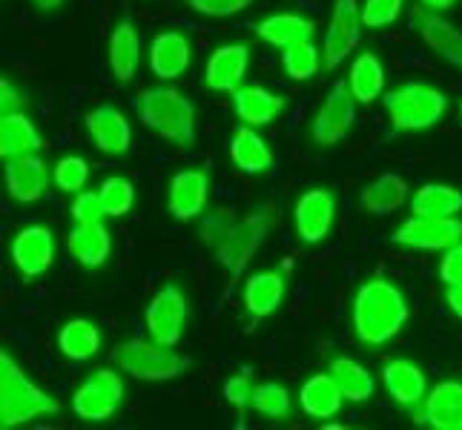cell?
<instances>
[{
	"label": "cell",
	"mask_w": 462,
	"mask_h": 430,
	"mask_svg": "<svg viewBox=\"0 0 462 430\" xmlns=\"http://www.w3.org/2000/svg\"><path fill=\"white\" fill-rule=\"evenodd\" d=\"M408 316L405 293L388 279H368L354 296V333L365 347H382L396 339Z\"/></svg>",
	"instance_id": "6da1fadb"
},
{
	"label": "cell",
	"mask_w": 462,
	"mask_h": 430,
	"mask_svg": "<svg viewBox=\"0 0 462 430\" xmlns=\"http://www.w3.org/2000/svg\"><path fill=\"white\" fill-rule=\"evenodd\" d=\"M60 413V402L35 385L12 353H0V427L12 430Z\"/></svg>",
	"instance_id": "7a4b0ae2"
},
{
	"label": "cell",
	"mask_w": 462,
	"mask_h": 430,
	"mask_svg": "<svg viewBox=\"0 0 462 430\" xmlns=\"http://www.w3.org/2000/svg\"><path fill=\"white\" fill-rule=\"evenodd\" d=\"M135 113L141 124L162 135L170 143H187L196 141V106L181 89L175 87H152L135 95Z\"/></svg>",
	"instance_id": "3957f363"
},
{
	"label": "cell",
	"mask_w": 462,
	"mask_h": 430,
	"mask_svg": "<svg viewBox=\"0 0 462 430\" xmlns=\"http://www.w3.org/2000/svg\"><path fill=\"white\" fill-rule=\"evenodd\" d=\"M113 364L138 381H172L193 368V359L175 353L170 344L150 339H126L116 344Z\"/></svg>",
	"instance_id": "277c9868"
},
{
	"label": "cell",
	"mask_w": 462,
	"mask_h": 430,
	"mask_svg": "<svg viewBox=\"0 0 462 430\" xmlns=\"http://www.w3.org/2000/svg\"><path fill=\"white\" fill-rule=\"evenodd\" d=\"M382 104H385V113L396 133L431 130V126L448 113L445 92L422 81H408L402 87L385 92L382 95Z\"/></svg>",
	"instance_id": "5b68a950"
},
{
	"label": "cell",
	"mask_w": 462,
	"mask_h": 430,
	"mask_svg": "<svg viewBox=\"0 0 462 430\" xmlns=\"http://www.w3.org/2000/svg\"><path fill=\"white\" fill-rule=\"evenodd\" d=\"M273 218H276L273 204L264 201L256 206V210H250L245 218L236 221V227L225 242V247H221L218 252H213L216 261L225 267V273L230 279L245 276V270L250 267L253 256H256L259 247L264 244L270 227H273Z\"/></svg>",
	"instance_id": "8992f818"
},
{
	"label": "cell",
	"mask_w": 462,
	"mask_h": 430,
	"mask_svg": "<svg viewBox=\"0 0 462 430\" xmlns=\"http://www.w3.org/2000/svg\"><path fill=\"white\" fill-rule=\"evenodd\" d=\"M124 379L113 368L92 371L72 393V410L84 422H106L124 402Z\"/></svg>",
	"instance_id": "52a82bcc"
},
{
	"label": "cell",
	"mask_w": 462,
	"mask_h": 430,
	"mask_svg": "<svg viewBox=\"0 0 462 430\" xmlns=\"http://www.w3.org/2000/svg\"><path fill=\"white\" fill-rule=\"evenodd\" d=\"M362 35V6L356 0H333L330 23L322 41V69L333 72L350 58Z\"/></svg>",
	"instance_id": "ba28073f"
},
{
	"label": "cell",
	"mask_w": 462,
	"mask_h": 430,
	"mask_svg": "<svg viewBox=\"0 0 462 430\" xmlns=\"http://www.w3.org/2000/svg\"><path fill=\"white\" fill-rule=\"evenodd\" d=\"M462 242V218L457 215H411L405 224L396 227L393 244L425 252H445Z\"/></svg>",
	"instance_id": "9c48e42d"
},
{
	"label": "cell",
	"mask_w": 462,
	"mask_h": 430,
	"mask_svg": "<svg viewBox=\"0 0 462 430\" xmlns=\"http://www.w3.org/2000/svg\"><path fill=\"white\" fill-rule=\"evenodd\" d=\"M356 121V98L350 92L347 81H337L330 87L328 98L319 106V113L310 124V138L319 147H337L350 133Z\"/></svg>",
	"instance_id": "30bf717a"
},
{
	"label": "cell",
	"mask_w": 462,
	"mask_h": 430,
	"mask_svg": "<svg viewBox=\"0 0 462 430\" xmlns=\"http://www.w3.org/2000/svg\"><path fill=\"white\" fill-rule=\"evenodd\" d=\"M144 322H147V333L155 342L170 347L181 342L184 322H187V296L179 284H167L152 296L144 313Z\"/></svg>",
	"instance_id": "8fae6325"
},
{
	"label": "cell",
	"mask_w": 462,
	"mask_h": 430,
	"mask_svg": "<svg viewBox=\"0 0 462 430\" xmlns=\"http://www.w3.org/2000/svg\"><path fill=\"white\" fill-rule=\"evenodd\" d=\"M12 264L23 279H41L55 264V235L43 224H29L12 238Z\"/></svg>",
	"instance_id": "7c38bea8"
},
{
	"label": "cell",
	"mask_w": 462,
	"mask_h": 430,
	"mask_svg": "<svg viewBox=\"0 0 462 430\" xmlns=\"http://www.w3.org/2000/svg\"><path fill=\"white\" fill-rule=\"evenodd\" d=\"M333 218H337V196L325 187L308 189L293 206V224L301 244H319L325 242L333 230Z\"/></svg>",
	"instance_id": "4fadbf2b"
},
{
	"label": "cell",
	"mask_w": 462,
	"mask_h": 430,
	"mask_svg": "<svg viewBox=\"0 0 462 430\" xmlns=\"http://www.w3.org/2000/svg\"><path fill=\"white\" fill-rule=\"evenodd\" d=\"M89 141L106 155H126L133 147V126L113 104H101L84 115Z\"/></svg>",
	"instance_id": "5bb4252c"
},
{
	"label": "cell",
	"mask_w": 462,
	"mask_h": 430,
	"mask_svg": "<svg viewBox=\"0 0 462 430\" xmlns=\"http://www.w3.org/2000/svg\"><path fill=\"white\" fill-rule=\"evenodd\" d=\"M210 198V172L207 169H181L172 175L167 213L175 221H193L204 213Z\"/></svg>",
	"instance_id": "9a60e30c"
},
{
	"label": "cell",
	"mask_w": 462,
	"mask_h": 430,
	"mask_svg": "<svg viewBox=\"0 0 462 430\" xmlns=\"http://www.w3.org/2000/svg\"><path fill=\"white\" fill-rule=\"evenodd\" d=\"M4 175L9 196L21 204H35L50 189V167L38 152L9 158V161H4Z\"/></svg>",
	"instance_id": "2e32d148"
},
{
	"label": "cell",
	"mask_w": 462,
	"mask_h": 430,
	"mask_svg": "<svg viewBox=\"0 0 462 430\" xmlns=\"http://www.w3.org/2000/svg\"><path fill=\"white\" fill-rule=\"evenodd\" d=\"M413 21H417L420 38L431 46V50L451 67L462 69V29H457L442 12H434L428 6L413 9Z\"/></svg>",
	"instance_id": "e0dca14e"
},
{
	"label": "cell",
	"mask_w": 462,
	"mask_h": 430,
	"mask_svg": "<svg viewBox=\"0 0 462 430\" xmlns=\"http://www.w3.org/2000/svg\"><path fill=\"white\" fill-rule=\"evenodd\" d=\"M247 67H250L247 43H225L207 58L204 84L213 92H236L245 81Z\"/></svg>",
	"instance_id": "ac0fdd59"
},
{
	"label": "cell",
	"mask_w": 462,
	"mask_h": 430,
	"mask_svg": "<svg viewBox=\"0 0 462 430\" xmlns=\"http://www.w3.org/2000/svg\"><path fill=\"white\" fill-rule=\"evenodd\" d=\"M193 60V43L184 32H158L150 43V69L162 81H175L189 69Z\"/></svg>",
	"instance_id": "d6986e66"
},
{
	"label": "cell",
	"mask_w": 462,
	"mask_h": 430,
	"mask_svg": "<svg viewBox=\"0 0 462 430\" xmlns=\"http://www.w3.org/2000/svg\"><path fill=\"white\" fill-rule=\"evenodd\" d=\"M417 422L434 430H462V381L445 379L422 399V416Z\"/></svg>",
	"instance_id": "ffe728a7"
},
{
	"label": "cell",
	"mask_w": 462,
	"mask_h": 430,
	"mask_svg": "<svg viewBox=\"0 0 462 430\" xmlns=\"http://www.w3.org/2000/svg\"><path fill=\"white\" fill-rule=\"evenodd\" d=\"M382 385L400 407H413L428 396V379L420 364L408 359H391L382 368Z\"/></svg>",
	"instance_id": "44dd1931"
},
{
	"label": "cell",
	"mask_w": 462,
	"mask_h": 430,
	"mask_svg": "<svg viewBox=\"0 0 462 430\" xmlns=\"http://www.w3.org/2000/svg\"><path fill=\"white\" fill-rule=\"evenodd\" d=\"M233 95V109H236V115L238 121H245L250 126H267V124H273L279 115H282V109H284V98L276 92H270L259 84H242Z\"/></svg>",
	"instance_id": "7402d4cb"
},
{
	"label": "cell",
	"mask_w": 462,
	"mask_h": 430,
	"mask_svg": "<svg viewBox=\"0 0 462 430\" xmlns=\"http://www.w3.org/2000/svg\"><path fill=\"white\" fill-rule=\"evenodd\" d=\"M342 402H345V393L337 385V379H333L330 371L328 373H313L299 390L301 410H305V416H310L316 422H325V419L337 416Z\"/></svg>",
	"instance_id": "603a6c76"
},
{
	"label": "cell",
	"mask_w": 462,
	"mask_h": 430,
	"mask_svg": "<svg viewBox=\"0 0 462 430\" xmlns=\"http://www.w3.org/2000/svg\"><path fill=\"white\" fill-rule=\"evenodd\" d=\"M106 58H109V69H113L116 81L130 84L138 72V63H141V38H138V29L130 18L116 23L113 35H109Z\"/></svg>",
	"instance_id": "cb8c5ba5"
},
{
	"label": "cell",
	"mask_w": 462,
	"mask_h": 430,
	"mask_svg": "<svg viewBox=\"0 0 462 430\" xmlns=\"http://www.w3.org/2000/svg\"><path fill=\"white\" fill-rule=\"evenodd\" d=\"M284 293H288L284 276L276 270H262V273H253L245 281V307L259 322V318L273 316L282 307Z\"/></svg>",
	"instance_id": "d4e9b609"
},
{
	"label": "cell",
	"mask_w": 462,
	"mask_h": 430,
	"mask_svg": "<svg viewBox=\"0 0 462 430\" xmlns=\"http://www.w3.org/2000/svg\"><path fill=\"white\" fill-rule=\"evenodd\" d=\"M230 158L233 164L247 175H264L273 169L276 158L270 152L267 141L256 133V126L242 124L230 138Z\"/></svg>",
	"instance_id": "484cf974"
},
{
	"label": "cell",
	"mask_w": 462,
	"mask_h": 430,
	"mask_svg": "<svg viewBox=\"0 0 462 430\" xmlns=\"http://www.w3.org/2000/svg\"><path fill=\"white\" fill-rule=\"evenodd\" d=\"M67 250L72 252V259L78 264L95 270L109 259V252H113V235L104 227V221L75 224L67 235Z\"/></svg>",
	"instance_id": "4316f807"
},
{
	"label": "cell",
	"mask_w": 462,
	"mask_h": 430,
	"mask_svg": "<svg viewBox=\"0 0 462 430\" xmlns=\"http://www.w3.org/2000/svg\"><path fill=\"white\" fill-rule=\"evenodd\" d=\"M256 35L276 46V50H288L293 43H301V41H313L316 35V23L310 18H301V14H293V12H279V14H267L256 23Z\"/></svg>",
	"instance_id": "83f0119b"
},
{
	"label": "cell",
	"mask_w": 462,
	"mask_h": 430,
	"mask_svg": "<svg viewBox=\"0 0 462 430\" xmlns=\"http://www.w3.org/2000/svg\"><path fill=\"white\" fill-rule=\"evenodd\" d=\"M41 150H43V135L38 133L35 121L26 113L0 115V158H4V161L18 155H29V152H41Z\"/></svg>",
	"instance_id": "f1b7e54d"
},
{
	"label": "cell",
	"mask_w": 462,
	"mask_h": 430,
	"mask_svg": "<svg viewBox=\"0 0 462 430\" xmlns=\"http://www.w3.org/2000/svg\"><path fill=\"white\" fill-rule=\"evenodd\" d=\"M365 213L371 215H391L408 201V181L396 172H382L376 181L362 187L359 196Z\"/></svg>",
	"instance_id": "f546056e"
},
{
	"label": "cell",
	"mask_w": 462,
	"mask_h": 430,
	"mask_svg": "<svg viewBox=\"0 0 462 430\" xmlns=\"http://www.w3.org/2000/svg\"><path fill=\"white\" fill-rule=\"evenodd\" d=\"M347 87L354 92L356 104H374L385 92V67L374 52H362L350 63Z\"/></svg>",
	"instance_id": "4dcf8cb0"
},
{
	"label": "cell",
	"mask_w": 462,
	"mask_h": 430,
	"mask_svg": "<svg viewBox=\"0 0 462 430\" xmlns=\"http://www.w3.org/2000/svg\"><path fill=\"white\" fill-rule=\"evenodd\" d=\"M330 373L337 379V385L342 388L345 399L354 402V405H362L368 402L374 390H376V381L371 376V371L365 368L362 361L350 359V356H337L330 361Z\"/></svg>",
	"instance_id": "1f68e13d"
},
{
	"label": "cell",
	"mask_w": 462,
	"mask_h": 430,
	"mask_svg": "<svg viewBox=\"0 0 462 430\" xmlns=\"http://www.w3.org/2000/svg\"><path fill=\"white\" fill-rule=\"evenodd\" d=\"M58 347L69 361H87L101 350V333L89 318H72L60 327Z\"/></svg>",
	"instance_id": "d6a6232c"
},
{
	"label": "cell",
	"mask_w": 462,
	"mask_h": 430,
	"mask_svg": "<svg viewBox=\"0 0 462 430\" xmlns=\"http://www.w3.org/2000/svg\"><path fill=\"white\" fill-rule=\"evenodd\" d=\"M462 210V193L448 184H422L411 196V213L413 215H457Z\"/></svg>",
	"instance_id": "836d02e7"
},
{
	"label": "cell",
	"mask_w": 462,
	"mask_h": 430,
	"mask_svg": "<svg viewBox=\"0 0 462 430\" xmlns=\"http://www.w3.org/2000/svg\"><path fill=\"white\" fill-rule=\"evenodd\" d=\"M282 67L293 81H310V78L322 69V52L316 50L313 41L293 43L288 50H282Z\"/></svg>",
	"instance_id": "e575fe53"
},
{
	"label": "cell",
	"mask_w": 462,
	"mask_h": 430,
	"mask_svg": "<svg viewBox=\"0 0 462 430\" xmlns=\"http://www.w3.org/2000/svg\"><path fill=\"white\" fill-rule=\"evenodd\" d=\"M291 407H293L291 390L279 385V381H262V385H256V390H253V410L262 413L267 419H288Z\"/></svg>",
	"instance_id": "d590c367"
},
{
	"label": "cell",
	"mask_w": 462,
	"mask_h": 430,
	"mask_svg": "<svg viewBox=\"0 0 462 430\" xmlns=\"http://www.w3.org/2000/svg\"><path fill=\"white\" fill-rule=\"evenodd\" d=\"M98 193H101L104 210L109 218H124L135 204V187L130 178H124V175H109V178H104Z\"/></svg>",
	"instance_id": "8d00e7d4"
},
{
	"label": "cell",
	"mask_w": 462,
	"mask_h": 430,
	"mask_svg": "<svg viewBox=\"0 0 462 430\" xmlns=\"http://www.w3.org/2000/svg\"><path fill=\"white\" fill-rule=\"evenodd\" d=\"M236 215L227 210V206H218V210L207 213L201 221H199V242L210 250V252H218L225 247V242L230 238L233 227H236Z\"/></svg>",
	"instance_id": "74e56055"
},
{
	"label": "cell",
	"mask_w": 462,
	"mask_h": 430,
	"mask_svg": "<svg viewBox=\"0 0 462 430\" xmlns=\"http://www.w3.org/2000/svg\"><path fill=\"white\" fill-rule=\"evenodd\" d=\"M52 181L60 193H81L89 181V164L81 155H63L52 167Z\"/></svg>",
	"instance_id": "f35d334b"
},
{
	"label": "cell",
	"mask_w": 462,
	"mask_h": 430,
	"mask_svg": "<svg viewBox=\"0 0 462 430\" xmlns=\"http://www.w3.org/2000/svg\"><path fill=\"white\" fill-rule=\"evenodd\" d=\"M405 0H365L362 4V26L365 29H388L402 14Z\"/></svg>",
	"instance_id": "ab89813d"
},
{
	"label": "cell",
	"mask_w": 462,
	"mask_h": 430,
	"mask_svg": "<svg viewBox=\"0 0 462 430\" xmlns=\"http://www.w3.org/2000/svg\"><path fill=\"white\" fill-rule=\"evenodd\" d=\"M69 213H72L75 224H95V221L106 218L101 193H92V189H81V193H75V201L69 206Z\"/></svg>",
	"instance_id": "60d3db41"
},
{
	"label": "cell",
	"mask_w": 462,
	"mask_h": 430,
	"mask_svg": "<svg viewBox=\"0 0 462 430\" xmlns=\"http://www.w3.org/2000/svg\"><path fill=\"white\" fill-rule=\"evenodd\" d=\"M253 390H256V385H253L250 371H242L225 381V402L238 413H245L247 407H253Z\"/></svg>",
	"instance_id": "b9f144b4"
},
{
	"label": "cell",
	"mask_w": 462,
	"mask_h": 430,
	"mask_svg": "<svg viewBox=\"0 0 462 430\" xmlns=\"http://www.w3.org/2000/svg\"><path fill=\"white\" fill-rule=\"evenodd\" d=\"M184 4L204 18H233V14L245 12L253 0H184Z\"/></svg>",
	"instance_id": "7bdbcfd3"
},
{
	"label": "cell",
	"mask_w": 462,
	"mask_h": 430,
	"mask_svg": "<svg viewBox=\"0 0 462 430\" xmlns=\"http://www.w3.org/2000/svg\"><path fill=\"white\" fill-rule=\"evenodd\" d=\"M439 279H442L445 287H448V284H462V242L442 252Z\"/></svg>",
	"instance_id": "ee69618b"
},
{
	"label": "cell",
	"mask_w": 462,
	"mask_h": 430,
	"mask_svg": "<svg viewBox=\"0 0 462 430\" xmlns=\"http://www.w3.org/2000/svg\"><path fill=\"white\" fill-rule=\"evenodd\" d=\"M12 113H23V95L14 89L9 78L0 81V115H12Z\"/></svg>",
	"instance_id": "f6af8a7d"
},
{
	"label": "cell",
	"mask_w": 462,
	"mask_h": 430,
	"mask_svg": "<svg viewBox=\"0 0 462 430\" xmlns=\"http://www.w3.org/2000/svg\"><path fill=\"white\" fill-rule=\"evenodd\" d=\"M445 305L451 307L457 318H462V284H448L445 287Z\"/></svg>",
	"instance_id": "bcb514c9"
},
{
	"label": "cell",
	"mask_w": 462,
	"mask_h": 430,
	"mask_svg": "<svg viewBox=\"0 0 462 430\" xmlns=\"http://www.w3.org/2000/svg\"><path fill=\"white\" fill-rule=\"evenodd\" d=\"M422 6H428V9H434V12H445V9H451L457 0H420Z\"/></svg>",
	"instance_id": "7dc6e473"
},
{
	"label": "cell",
	"mask_w": 462,
	"mask_h": 430,
	"mask_svg": "<svg viewBox=\"0 0 462 430\" xmlns=\"http://www.w3.org/2000/svg\"><path fill=\"white\" fill-rule=\"evenodd\" d=\"M32 4H35V9H41V12H55L63 6V0H32Z\"/></svg>",
	"instance_id": "c3c4849f"
},
{
	"label": "cell",
	"mask_w": 462,
	"mask_h": 430,
	"mask_svg": "<svg viewBox=\"0 0 462 430\" xmlns=\"http://www.w3.org/2000/svg\"><path fill=\"white\" fill-rule=\"evenodd\" d=\"M459 115H462V101H459Z\"/></svg>",
	"instance_id": "681fc988"
}]
</instances>
